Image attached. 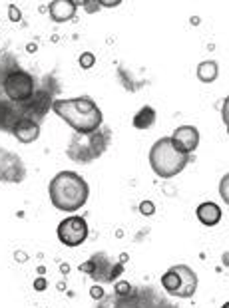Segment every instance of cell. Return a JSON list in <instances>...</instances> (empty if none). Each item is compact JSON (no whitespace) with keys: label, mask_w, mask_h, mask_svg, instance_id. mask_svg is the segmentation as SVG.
I'll use <instances>...</instances> for the list:
<instances>
[{"label":"cell","mask_w":229,"mask_h":308,"mask_svg":"<svg viewBox=\"0 0 229 308\" xmlns=\"http://www.w3.org/2000/svg\"><path fill=\"white\" fill-rule=\"evenodd\" d=\"M52 109L58 118L64 120L74 134H94L96 129H100L104 116L98 103L88 98V96H80V98H70V100H54Z\"/></svg>","instance_id":"cell-1"},{"label":"cell","mask_w":229,"mask_h":308,"mask_svg":"<svg viewBox=\"0 0 229 308\" xmlns=\"http://www.w3.org/2000/svg\"><path fill=\"white\" fill-rule=\"evenodd\" d=\"M48 197L58 211L76 213L88 203L90 185L74 171H60L48 185Z\"/></svg>","instance_id":"cell-2"},{"label":"cell","mask_w":229,"mask_h":308,"mask_svg":"<svg viewBox=\"0 0 229 308\" xmlns=\"http://www.w3.org/2000/svg\"><path fill=\"white\" fill-rule=\"evenodd\" d=\"M190 161V155L181 153L172 137H159L152 149H150V165L154 169V173L161 179H172L177 173H181Z\"/></svg>","instance_id":"cell-3"},{"label":"cell","mask_w":229,"mask_h":308,"mask_svg":"<svg viewBox=\"0 0 229 308\" xmlns=\"http://www.w3.org/2000/svg\"><path fill=\"white\" fill-rule=\"evenodd\" d=\"M110 137H112L110 129H96L94 134H86V136L74 134L66 153L70 159L78 163H90L108 149Z\"/></svg>","instance_id":"cell-4"},{"label":"cell","mask_w":229,"mask_h":308,"mask_svg":"<svg viewBox=\"0 0 229 308\" xmlns=\"http://www.w3.org/2000/svg\"><path fill=\"white\" fill-rule=\"evenodd\" d=\"M161 287L172 296L190 298L197 291V274L187 265H174L172 269H168V273H163Z\"/></svg>","instance_id":"cell-5"},{"label":"cell","mask_w":229,"mask_h":308,"mask_svg":"<svg viewBox=\"0 0 229 308\" xmlns=\"http://www.w3.org/2000/svg\"><path fill=\"white\" fill-rule=\"evenodd\" d=\"M2 87H4V94H6V98L10 102H14V103H28L34 98L36 82L24 70H10L4 76Z\"/></svg>","instance_id":"cell-6"},{"label":"cell","mask_w":229,"mask_h":308,"mask_svg":"<svg viewBox=\"0 0 229 308\" xmlns=\"http://www.w3.org/2000/svg\"><path fill=\"white\" fill-rule=\"evenodd\" d=\"M56 235H58L62 245L80 247L88 239V223H86V219L78 217V215H72V217L64 219V221H60V225L56 229Z\"/></svg>","instance_id":"cell-7"},{"label":"cell","mask_w":229,"mask_h":308,"mask_svg":"<svg viewBox=\"0 0 229 308\" xmlns=\"http://www.w3.org/2000/svg\"><path fill=\"white\" fill-rule=\"evenodd\" d=\"M170 137H172L174 145L181 153H185V155L194 153L197 149V145H199V131L194 125H179Z\"/></svg>","instance_id":"cell-8"},{"label":"cell","mask_w":229,"mask_h":308,"mask_svg":"<svg viewBox=\"0 0 229 308\" xmlns=\"http://www.w3.org/2000/svg\"><path fill=\"white\" fill-rule=\"evenodd\" d=\"M10 131L14 134V137L20 143H24V145L34 143L40 137V125L32 118H20V120H16L12 123V127H10Z\"/></svg>","instance_id":"cell-9"},{"label":"cell","mask_w":229,"mask_h":308,"mask_svg":"<svg viewBox=\"0 0 229 308\" xmlns=\"http://www.w3.org/2000/svg\"><path fill=\"white\" fill-rule=\"evenodd\" d=\"M12 153L0 149V181H20L22 179V165L18 159L6 161Z\"/></svg>","instance_id":"cell-10"},{"label":"cell","mask_w":229,"mask_h":308,"mask_svg":"<svg viewBox=\"0 0 229 308\" xmlns=\"http://www.w3.org/2000/svg\"><path fill=\"white\" fill-rule=\"evenodd\" d=\"M221 209L217 203L213 201H205L201 203L197 209H195V217H197V221L205 227H215L219 221H221Z\"/></svg>","instance_id":"cell-11"},{"label":"cell","mask_w":229,"mask_h":308,"mask_svg":"<svg viewBox=\"0 0 229 308\" xmlns=\"http://www.w3.org/2000/svg\"><path fill=\"white\" fill-rule=\"evenodd\" d=\"M76 4L74 0H54V2L48 4V12H50V18L54 22H68L74 18L76 14Z\"/></svg>","instance_id":"cell-12"},{"label":"cell","mask_w":229,"mask_h":308,"mask_svg":"<svg viewBox=\"0 0 229 308\" xmlns=\"http://www.w3.org/2000/svg\"><path fill=\"white\" fill-rule=\"evenodd\" d=\"M195 76H197V80L203 82V84L215 82L217 76H219V66H217V62H215V60H205V62H201V64L197 66V70H195Z\"/></svg>","instance_id":"cell-13"},{"label":"cell","mask_w":229,"mask_h":308,"mask_svg":"<svg viewBox=\"0 0 229 308\" xmlns=\"http://www.w3.org/2000/svg\"><path fill=\"white\" fill-rule=\"evenodd\" d=\"M132 123H134L136 129H148V127H152L156 123V109L152 105H143L140 112L134 116Z\"/></svg>","instance_id":"cell-14"},{"label":"cell","mask_w":229,"mask_h":308,"mask_svg":"<svg viewBox=\"0 0 229 308\" xmlns=\"http://www.w3.org/2000/svg\"><path fill=\"white\" fill-rule=\"evenodd\" d=\"M219 197H221L223 203L229 205V173H225L219 181Z\"/></svg>","instance_id":"cell-15"},{"label":"cell","mask_w":229,"mask_h":308,"mask_svg":"<svg viewBox=\"0 0 229 308\" xmlns=\"http://www.w3.org/2000/svg\"><path fill=\"white\" fill-rule=\"evenodd\" d=\"M78 62H80V68H84V70H90L92 66L96 64V56H94L92 52H84V54H80Z\"/></svg>","instance_id":"cell-16"},{"label":"cell","mask_w":229,"mask_h":308,"mask_svg":"<svg viewBox=\"0 0 229 308\" xmlns=\"http://www.w3.org/2000/svg\"><path fill=\"white\" fill-rule=\"evenodd\" d=\"M116 294H120V296H126V294H130L132 292V284L130 282H126V280H120V282H116Z\"/></svg>","instance_id":"cell-17"},{"label":"cell","mask_w":229,"mask_h":308,"mask_svg":"<svg viewBox=\"0 0 229 308\" xmlns=\"http://www.w3.org/2000/svg\"><path fill=\"white\" fill-rule=\"evenodd\" d=\"M140 213H141L143 217H152V215L156 213L154 201H141V203H140Z\"/></svg>","instance_id":"cell-18"},{"label":"cell","mask_w":229,"mask_h":308,"mask_svg":"<svg viewBox=\"0 0 229 308\" xmlns=\"http://www.w3.org/2000/svg\"><path fill=\"white\" fill-rule=\"evenodd\" d=\"M80 273H86V274H96V260H86V262H82L80 265Z\"/></svg>","instance_id":"cell-19"},{"label":"cell","mask_w":229,"mask_h":308,"mask_svg":"<svg viewBox=\"0 0 229 308\" xmlns=\"http://www.w3.org/2000/svg\"><path fill=\"white\" fill-rule=\"evenodd\" d=\"M8 18H10L12 22H18L20 18H22V12H20V8H18L16 4H10V6H8Z\"/></svg>","instance_id":"cell-20"},{"label":"cell","mask_w":229,"mask_h":308,"mask_svg":"<svg viewBox=\"0 0 229 308\" xmlns=\"http://www.w3.org/2000/svg\"><path fill=\"white\" fill-rule=\"evenodd\" d=\"M221 120L225 125H229V96L223 100V105H221Z\"/></svg>","instance_id":"cell-21"},{"label":"cell","mask_w":229,"mask_h":308,"mask_svg":"<svg viewBox=\"0 0 229 308\" xmlns=\"http://www.w3.org/2000/svg\"><path fill=\"white\" fill-rule=\"evenodd\" d=\"M48 289V280L44 278V276H38L36 280H34V291H38V292H44Z\"/></svg>","instance_id":"cell-22"},{"label":"cell","mask_w":229,"mask_h":308,"mask_svg":"<svg viewBox=\"0 0 229 308\" xmlns=\"http://www.w3.org/2000/svg\"><path fill=\"white\" fill-rule=\"evenodd\" d=\"M90 296H92L94 300H100V298H104V289L100 287V284H94V287L90 289Z\"/></svg>","instance_id":"cell-23"},{"label":"cell","mask_w":229,"mask_h":308,"mask_svg":"<svg viewBox=\"0 0 229 308\" xmlns=\"http://www.w3.org/2000/svg\"><path fill=\"white\" fill-rule=\"evenodd\" d=\"M122 273H123V265H120V262H116V265L112 267V274H110L108 278H110V280H114V278H116V276H120Z\"/></svg>","instance_id":"cell-24"},{"label":"cell","mask_w":229,"mask_h":308,"mask_svg":"<svg viewBox=\"0 0 229 308\" xmlns=\"http://www.w3.org/2000/svg\"><path fill=\"white\" fill-rule=\"evenodd\" d=\"M122 0H102L100 6H106V8H114V6H120Z\"/></svg>","instance_id":"cell-25"},{"label":"cell","mask_w":229,"mask_h":308,"mask_svg":"<svg viewBox=\"0 0 229 308\" xmlns=\"http://www.w3.org/2000/svg\"><path fill=\"white\" fill-rule=\"evenodd\" d=\"M14 258H16L18 262H26V260H28V257H26L24 251H16V253H14Z\"/></svg>","instance_id":"cell-26"},{"label":"cell","mask_w":229,"mask_h":308,"mask_svg":"<svg viewBox=\"0 0 229 308\" xmlns=\"http://www.w3.org/2000/svg\"><path fill=\"white\" fill-rule=\"evenodd\" d=\"M60 271H62V274H68V273H70V265L62 262V265H60Z\"/></svg>","instance_id":"cell-27"},{"label":"cell","mask_w":229,"mask_h":308,"mask_svg":"<svg viewBox=\"0 0 229 308\" xmlns=\"http://www.w3.org/2000/svg\"><path fill=\"white\" fill-rule=\"evenodd\" d=\"M36 50H38L36 44H28V46H26V52H28V54H34Z\"/></svg>","instance_id":"cell-28"},{"label":"cell","mask_w":229,"mask_h":308,"mask_svg":"<svg viewBox=\"0 0 229 308\" xmlns=\"http://www.w3.org/2000/svg\"><path fill=\"white\" fill-rule=\"evenodd\" d=\"M128 258H130V257H128V253H122V255H120V265H123V262H126Z\"/></svg>","instance_id":"cell-29"},{"label":"cell","mask_w":229,"mask_h":308,"mask_svg":"<svg viewBox=\"0 0 229 308\" xmlns=\"http://www.w3.org/2000/svg\"><path fill=\"white\" fill-rule=\"evenodd\" d=\"M44 273H46L44 267H38V276H44Z\"/></svg>","instance_id":"cell-30"},{"label":"cell","mask_w":229,"mask_h":308,"mask_svg":"<svg viewBox=\"0 0 229 308\" xmlns=\"http://www.w3.org/2000/svg\"><path fill=\"white\" fill-rule=\"evenodd\" d=\"M221 308H229V302H225V304H223V306H221Z\"/></svg>","instance_id":"cell-31"},{"label":"cell","mask_w":229,"mask_h":308,"mask_svg":"<svg viewBox=\"0 0 229 308\" xmlns=\"http://www.w3.org/2000/svg\"><path fill=\"white\" fill-rule=\"evenodd\" d=\"M227 136H229V125H227Z\"/></svg>","instance_id":"cell-32"}]
</instances>
